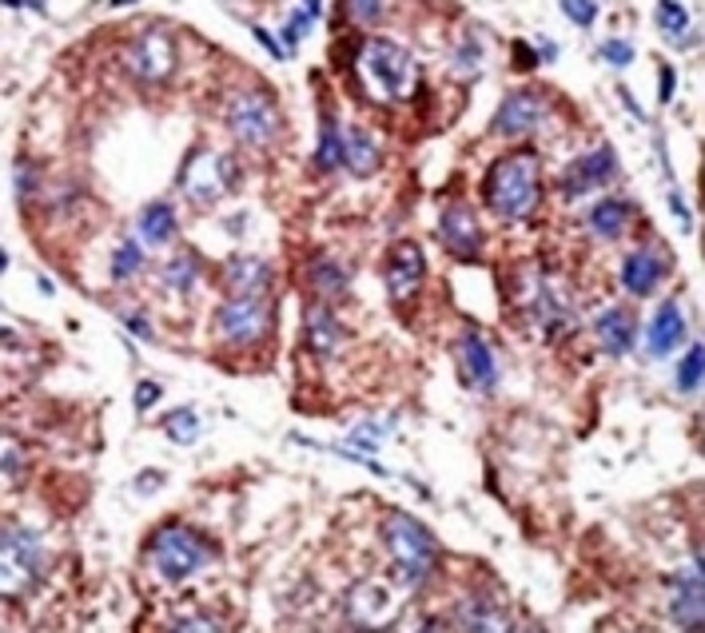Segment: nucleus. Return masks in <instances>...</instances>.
Returning a JSON list of instances; mask_svg holds the SVG:
<instances>
[{"label": "nucleus", "instance_id": "37", "mask_svg": "<svg viewBox=\"0 0 705 633\" xmlns=\"http://www.w3.org/2000/svg\"><path fill=\"white\" fill-rule=\"evenodd\" d=\"M12 179H17V199H20V204H29L32 191H37V184H40L37 164H32L29 156H20V159H17V168H12Z\"/></svg>", "mask_w": 705, "mask_h": 633}, {"label": "nucleus", "instance_id": "12", "mask_svg": "<svg viewBox=\"0 0 705 633\" xmlns=\"http://www.w3.org/2000/svg\"><path fill=\"white\" fill-rule=\"evenodd\" d=\"M542 116H547V100H542V92L518 89L498 104L495 120H490V132H495V136H507V139L530 136V132L542 124Z\"/></svg>", "mask_w": 705, "mask_h": 633}, {"label": "nucleus", "instance_id": "39", "mask_svg": "<svg viewBox=\"0 0 705 633\" xmlns=\"http://www.w3.org/2000/svg\"><path fill=\"white\" fill-rule=\"evenodd\" d=\"M602 60H610L614 69H626V64H634V44L630 40H606L602 44Z\"/></svg>", "mask_w": 705, "mask_h": 633}, {"label": "nucleus", "instance_id": "7", "mask_svg": "<svg viewBox=\"0 0 705 633\" xmlns=\"http://www.w3.org/2000/svg\"><path fill=\"white\" fill-rule=\"evenodd\" d=\"M124 69H128V76L144 80V84L168 80L176 72V37H172V29L152 24V29L139 32L132 40V49L124 52Z\"/></svg>", "mask_w": 705, "mask_h": 633}, {"label": "nucleus", "instance_id": "2", "mask_svg": "<svg viewBox=\"0 0 705 633\" xmlns=\"http://www.w3.org/2000/svg\"><path fill=\"white\" fill-rule=\"evenodd\" d=\"M359 89L379 104H398L415 92V56L387 37H367L355 56Z\"/></svg>", "mask_w": 705, "mask_h": 633}, {"label": "nucleus", "instance_id": "1", "mask_svg": "<svg viewBox=\"0 0 705 633\" xmlns=\"http://www.w3.org/2000/svg\"><path fill=\"white\" fill-rule=\"evenodd\" d=\"M490 211L502 219H530L542 204V164L530 148L498 156L483 184Z\"/></svg>", "mask_w": 705, "mask_h": 633}, {"label": "nucleus", "instance_id": "28", "mask_svg": "<svg viewBox=\"0 0 705 633\" xmlns=\"http://www.w3.org/2000/svg\"><path fill=\"white\" fill-rule=\"evenodd\" d=\"M630 219H634V204L610 196L602 199V204H594V211H590V231H594L598 239H618L630 228Z\"/></svg>", "mask_w": 705, "mask_h": 633}, {"label": "nucleus", "instance_id": "40", "mask_svg": "<svg viewBox=\"0 0 705 633\" xmlns=\"http://www.w3.org/2000/svg\"><path fill=\"white\" fill-rule=\"evenodd\" d=\"M0 463H4V475H9L12 482H20V443H17V438H4Z\"/></svg>", "mask_w": 705, "mask_h": 633}, {"label": "nucleus", "instance_id": "17", "mask_svg": "<svg viewBox=\"0 0 705 633\" xmlns=\"http://www.w3.org/2000/svg\"><path fill=\"white\" fill-rule=\"evenodd\" d=\"M670 618L682 630H697L705 618V590H702V562L690 570H677L674 585H670Z\"/></svg>", "mask_w": 705, "mask_h": 633}, {"label": "nucleus", "instance_id": "20", "mask_svg": "<svg viewBox=\"0 0 705 633\" xmlns=\"http://www.w3.org/2000/svg\"><path fill=\"white\" fill-rule=\"evenodd\" d=\"M231 295H268L271 288V263L263 256H231L224 268Z\"/></svg>", "mask_w": 705, "mask_h": 633}, {"label": "nucleus", "instance_id": "41", "mask_svg": "<svg viewBox=\"0 0 705 633\" xmlns=\"http://www.w3.org/2000/svg\"><path fill=\"white\" fill-rule=\"evenodd\" d=\"M562 12H567L574 24H582V29H587V24H594V17H598V9H594V4H587V0H567V4H562Z\"/></svg>", "mask_w": 705, "mask_h": 633}, {"label": "nucleus", "instance_id": "15", "mask_svg": "<svg viewBox=\"0 0 705 633\" xmlns=\"http://www.w3.org/2000/svg\"><path fill=\"white\" fill-rule=\"evenodd\" d=\"M438 239L455 259H478L483 251V224L470 204H450L438 219Z\"/></svg>", "mask_w": 705, "mask_h": 633}, {"label": "nucleus", "instance_id": "9", "mask_svg": "<svg viewBox=\"0 0 705 633\" xmlns=\"http://www.w3.org/2000/svg\"><path fill=\"white\" fill-rule=\"evenodd\" d=\"M343 614H348V625H359V630H383L398 614L395 585L383 582V578H367V582L351 585L348 598H343Z\"/></svg>", "mask_w": 705, "mask_h": 633}, {"label": "nucleus", "instance_id": "24", "mask_svg": "<svg viewBox=\"0 0 705 633\" xmlns=\"http://www.w3.org/2000/svg\"><path fill=\"white\" fill-rule=\"evenodd\" d=\"M662 276H666V263L657 259V251H634V256H626V263H622V283H626L630 295H650V291L662 283Z\"/></svg>", "mask_w": 705, "mask_h": 633}, {"label": "nucleus", "instance_id": "27", "mask_svg": "<svg viewBox=\"0 0 705 633\" xmlns=\"http://www.w3.org/2000/svg\"><path fill=\"white\" fill-rule=\"evenodd\" d=\"M483 69H487V29H467L450 52V72L458 80H475L483 76Z\"/></svg>", "mask_w": 705, "mask_h": 633}, {"label": "nucleus", "instance_id": "13", "mask_svg": "<svg viewBox=\"0 0 705 633\" xmlns=\"http://www.w3.org/2000/svg\"><path fill=\"white\" fill-rule=\"evenodd\" d=\"M423 276H427V256H423V248H418L415 239H398L395 248L387 251V271H383L387 295L395 299V303L418 295Z\"/></svg>", "mask_w": 705, "mask_h": 633}, {"label": "nucleus", "instance_id": "42", "mask_svg": "<svg viewBox=\"0 0 705 633\" xmlns=\"http://www.w3.org/2000/svg\"><path fill=\"white\" fill-rule=\"evenodd\" d=\"M124 326H128V331H132V335H136V339H152L148 319L139 315V311H124Z\"/></svg>", "mask_w": 705, "mask_h": 633}, {"label": "nucleus", "instance_id": "10", "mask_svg": "<svg viewBox=\"0 0 705 633\" xmlns=\"http://www.w3.org/2000/svg\"><path fill=\"white\" fill-rule=\"evenodd\" d=\"M219 335L228 343H259L271 331V299L268 295H231L216 315Z\"/></svg>", "mask_w": 705, "mask_h": 633}, {"label": "nucleus", "instance_id": "5", "mask_svg": "<svg viewBox=\"0 0 705 633\" xmlns=\"http://www.w3.org/2000/svg\"><path fill=\"white\" fill-rule=\"evenodd\" d=\"M0 590L4 598H24L37 590L44 570H49V554L37 530L29 526H4V542H0Z\"/></svg>", "mask_w": 705, "mask_h": 633}, {"label": "nucleus", "instance_id": "3", "mask_svg": "<svg viewBox=\"0 0 705 633\" xmlns=\"http://www.w3.org/2000/svg\"><path fill=\"white\" fill-rule=\"evenodd\" d=\"M383 546H387L391 554V570H395V578L407 590H423L431 582V574H435L438 565V542L418 518L403 515V510L387 515V522H383Z\"/></svg>", "mask_w": 705, "mask_h": 633}, {"label": "nucleus", "instance_id": "43", "mask_svg": "<svg viewBox=\"0 0 705 633\" xmlns=\"http://www.w3.org/2000/svg\"><path fill=\"white\" fill-rule=\"evenodd\" d=\"M515 60H518L515 69L530 72V69H535V64H538V52H535V49H530L527 40H518V44H515Z\"/></svg>", "mask_w": 705, "mask_h": 633}, {"label": "nucleus", "instance_id": "8", "mask_svg": "<svg viewBox=\"0 0 705 633\" xmlns=\"http://www.w3.org/2000/svg\"><path fill=\"white\" fill-rule=\"evenodd\" d=\"M228 124L239 144L268 148L271 139L279 136V108L271 104L268 92H239L228 104Z\"/></svg>", "mask_w": 705, "mask_h": 633}, {"label": "nucleus", "instance_id": "29", "mask_svg": "<svg viewBox=\"0 0 705 633\" xmlns=\"http://www.w3.org/2000/svg\"><path fill=\"white\" fill-rule=\"evenodd\" d=\"M315 168L328 172L343 168V128H339L335 112H319V139H315Z\"/></svg>", "mask_w": 705, "mask_h": 633}, {"label": "nucleus", "instance_id": "47", "mask_svg": "<svg viewBox=\"0 0 705 633\" xmlns=\"http://www.w3.org/2000/svg\"><path fill=\"white\" fill-rule=\"evenodd\" d=\"M159 482H164V475H159V470H144V475H139V482H136V490L152 495V490H156Z\"/></svg>", "mask_w": 705, "mask_h": 633}, {"label": "nucleus", "instance_id": "23", "mask_svg": "<svg viewBox=\"0 0 705 633\" xmlns=\"http://www.w3.org/2000/svg\"><path fill=\"white\" fill-rule=\"evenodd\" d=\"M594 335L610 355H626V351H634V335H637L634 315L622 308H606L594 319Z\"/></svg>", "mask_w": 705, "mask_h": 633}, {"label": "nucleus", "instance_id": "25", "mask_svg": "<svg viewBox=\"0 0 705 633\" xmlns=\"http://www.w3.org/2000/svg\"><path fill=\"white\" fill-rule=\"evenodd\" d=\"M136 228H139V239L144 243H152V248H168L172 239H176V208H172L168 199H152L148 208L139 211L136 219Z\"/></svg>", "mask_w": 705, "mask_h": 633}, {"label": "nucleus", "instance_id": "30", "mask_svg": "<svg viewBox=\"0 0 705 633\" xmlns=\"http://www.w3.org/2000/svg\"><path fill=\"white\" fill-rule=\"evenodd\" d=\"M196 279H199V256H196V251H188V248L176 251V256L164 263V271H159V283H164V288H172V291H179V295L196 288Z\"/></svg>", "mask_w": 705, "mask_h": 633}, {"label": "nucleus", "instance_id": "45", "mask_svg": "<svg viewBox=\"0 0 705 633\" xmlns=\"http://www.w3.org/2000/svg\"><path fill=\"white\" fill-rule=\"evenodd\" d=\"M351 20H379L383 17V4H348Z\"/></svg>", "mask_w": 705, "mask_h": 633}, {"label": "nucleus", "instance_id": "14", "mask_svg": "<svg viewBox=\"0 0 705 633\" xmlns=\"http://www.w3.org/2000/svg\"><path fill=\"white\" fill-rule=\"evenodd\" d=\"M618 172V156L610 144H602V148H594L590 156L574 159L567 172H562V179H558V188H562V196L567 199H582L590 196V191L606 188L610 179H614Z\"/></svg>", "mask_w": 705, "mask_h": 633}, {"label": "nucleus", "instance_id": "48", "mask_svg": "<svg viewBox=\"0 0 705 633\" xmlns=\"http://www.w3.org/2000/svg\"><path fill=\"white\" fill-rule=\"evenodd\" d=\"M251 32H256V40H259V44H263V49L271 52V56H279V52H283V49H279V44H276V40H271V32H268V29H259V24H256V29H251Z\"/></svg>", "mask_w": 705, "mask_h": 633}, {"label": "nucleus", "instance_id": "44", "mask_svg": "<svg viewBox=\"0 0 705 633\" xmlns=\"http://www.w3.org/2000/svg\"><path fill=\"white\" fill-rule=\"evenodd\" d=\"M156 398H159V383H139L136 386V411H148Z\"/></svg>", "mask_w": 705, "mask_h": 633}, {"label": "nucleus", "instance_id": "11", "mask_svg": "<svg viewBox=\"0 0 705 633\" xmlns=\"http://www.w3.org/2000/svg\"><path fill=\"white\" fill-rule=\"evenodd\" d=\"M455 363H458V375L463 383L475 391V395H490L498 386V359H495V346L483 331H463L455 343Z\"/></svg>", "mask_w": 705, "mask_h": 633}, {"label": "nucleus", "instance_id": "35", "mask_svg": "<svg viewBox=\"0 0 705 633\" xmlns=\"http://www.w3.org/2000/svg\"><path fill=\"white\" fill-rule=\"evenodd\" d=\"M395 423H379V418H371V423L355 426V435H351V446H359L355 455H375L379 443H383V435H387Z\"/></svg>", "mask_w": 705, "mask_h": 633}, {"label": "nucleus", "instance_id": "36", "mask_svg": "<svg viewBox=\"0 0 705 633\" xmlns=\"http://www.w3.org/2000/svg\"><path fill=\"white\" fill-rule=\"evenodd\" d=\"M657 29L666 32V37H682L690 29V12L682 4H657Z\"/></svg>", "mask_w": 705, "mask_h": 633}, {"label": "nucleus", "instance_id": "26", "mask_svg": "<svg viewBox=\"0 0 705 633\" xmlns=\"http://www.w3.org/2000/svg\"><path fill=\"white\" fill-rule=\"evenodd\" d=\"M379 164H383V152H379V144L367 136V132L363 128L343 132V168L355 172L359 179H367L379 172Z\"/></svg>", "mask_w": 705, "mask_h": 633}, {"label": "nucleus", "instance_id": "21", "mask_svg": "<svg viewBox=\"0 0 705 633\" xmlns=\"http://www.w3.org/2000/svg\"><path fill=\"white\" fill-rule=\"evenodd\" d=\"M308 283L311 291H315L323 303H331V299H343L351 288V271L339 263L335 256H328V251H319V256H311L308 263Z\"/></svg>", "mask_w": 705, "mask_h": 633}, {"label": "nucleus", "instance_id": "38", "mask_svg": "<svg viewBox=\"0 0 705 633\" xmlns=\"http://www.w3.org/2000/svg\"><path fill=\"white\" fill-rule=\"evenodd\" d=\"M168 630H179V633L204 630V633H211V630H224V622H216V618H208V614H199V610H188V614L172 618Z\"/></svg>", "mask_w": 705, "mask_h": 633}, {"label": "nucleus", "instance_id": "32", "mask_svg": "<svg viewBox=\"0 0 705 633\" xmlns=\"http://www.w3.org/2000/svg\"><path fill=\"white\" fill-rule=\"evenodd\" d=\"M164 430H168L172 443L179 446H191L199 435V415L191 411V406H179V411H172L168 418H164Z\"/></svg>", "mask_w": 705, "mask_h": 633}, {"label": "nucleus", "instance_id": "31", "mask_svg": "<svg viewBox=\"0 0 705 633\" xmlns=\"http://www.w3.org/2000/svg\"><path fill=\"white\" fill-rule=\"evenodd\" d=\"M139 271H144V248H139L136 239H120L116 256H112V279H116V283H128Z\"/></svg>", "mask_w": 705, "mask_h": 633}, {"label": "nucleus", "instance_id": "18", "mask_svg": "<svg viewBox=\"0 0 705 633\" xmlns=\"http://www.w3.org/2000/svg\"><path fill=\"white\" fill-rule=\"evenodd\" d=\"M303 343H308V351L319 359H331L339 351L343 326H339L335 311H331L328 303H311V308L303 311Z\"/></svg>", "mask_w": 705, "mask_h": 633}, {"label": "nucleus", "instance_id": "4", "mask_svg": "<svg viewBox=\"0 0 705 633\" xmlns=\"http://www.w3.org/2000/svg\"><path fill=\"white\" fill-rule=\"evenodd\" d=\"M148 562L164 582H184L211 562V542L191 526H164L148 542Z\"/></svg>", "mask_w": 705, "mask_h": 633}, {"label": "nucleus", "instance_id": "6", "mask_svg": "<svg viewBox=\"0 0 705 633\" xmlns=\"http://www.w3.org/2000/svg\"><path fill=\"white\" fill-rule=\"evenodd\" d=\"M239 184L236 159L224 156V152H191L184 172H179V188L184 196L196 204V208H211L216 199H224Z\"/></svg>", "mask_w": 705, "mask_h": 633}, {"label": "nucleus", "instance_id": "22", "mask_svg": "<svg viewBox=\"0 0 705 633\" xmlns=\"http://www.w3.org/2000/svg\"><path fill=\"white\" fill-rule=\"evenodd\" d=\"M682 339H686V319H682L677 299H666V303L657 308V315L650 319V331H646L650 355H670Z\"/></svg>", "mask_w": 705, "mask_h": 633}, {"label": "nucleus", "instance_id": "33", "mask_svg": "<svg viewBox=\"0 0 705 633\" xmlns=\"http://www.w3.org/2000/svg\"><path fill=\"white\" fill-rule=\"evenodd\" d=\"M702 375H705V346H690L686 359L677 363V391H682V395H694Z\"/></svg>", "mask_w": 705, "mask_h": 633}, {"label": "nucleus", "instance_id": "16", "mask_svg": "<svg viewBox=\"0 0 705 633\" xmlns=\"http://www.w3.org/2000/svg\"><path fill=\"white\" fill-rule=\"evenodd\" d=\"M527 315L542 326V335L547 339H558L562 331H570V323H574V311H570L567 295H562L550 279H535V283H530Z\"/></svg>", "mask_w": 705, "mask_h": 633}, {"label": "nucleus", "instance_id": "19", "mask_svg": "<svg viewBox=\"0 0 705 633\" xmlns=\"http://www.w3.org/2000/svg\"><path fill=\"white\" fill-rule=\"evenodd\" d=\"M450 625H458V630H483V633H502L510 630V614H507V605H498L490 602L487 594H470L467 602L458 605L455 618H450Z\"/></svg>", "mask_w": 705, "mask_h": 633}, {"label": "nucleus", "instance_id": "46", "mask_svg": "<svg viewBox=\"0 0 705 633\" xmlns=\"http://www.w3.org/2000/svg\"><path fill=\"white\" fill-rule=\"evenodd\" d=\"M674 89H677V76H674V69L666 64V69H662V96H657V100H662V104H670V100H674Z\"/></svg>", "mask_w": 705, "mask_h": 633}, {"label": "nucleus", "instance_id": "34", "mask_svg": "<svg viewBox=\"0 0 705 633\" xmlns=\"http://www.w3.org/2000/svg\"><path fill=\"white\" fill-rule=\"evenodd\" d=\"M319 12H323V4H308V9L291 12V20L283 24V49H288V52L299 49V40H303V32H308L311 24H315Z\"/></svg>", "mask_w": 705, "mask_h": 633}]
</instances>
